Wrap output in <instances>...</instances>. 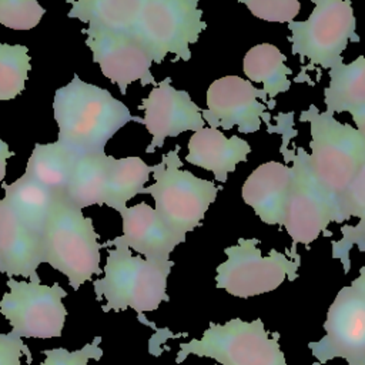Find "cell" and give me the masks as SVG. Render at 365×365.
Here are the masks:
<instances>
[{"instance_id": "6da1fadb", "label": "cell", "mask_w": 365, "mask_h": 365, "mask_svg": "<svg viewBox=\"0 0 365 365\" xmlns=\"http://www.w3.org/2000/svg\"><path fill=\"white\" fill-rule=\"evenodd\" d=\"M53 114L58 127L57 143L76 157L103 154L106 144L130 121L141 123V117L108 90L83 81L77 74L57 88Z\"/></svg>"}, {"instance_id": "7a4b0ae2", "label": "cell", "mask_w": 365, "mask_h": 365, "mask_svg": "<svg viewBox=\"0 0 365 365\" xmlns=\"http://www.w3.org/2000/svg\"><path fill=\"white\" fill-rule=\"evenodd\" d=\"M111 245L103 268V277L93 281L96 298L104 299V312H120L133 309L144 319L145 312L155 311L161 302L170 301L167 295V279L174 262L160 265L134 257L124 244L121 235L106 242Z\"/></svg>"}, {"instance_id": "3957f363", "label": "cell", "mask_w": 365, "mask_h": 365, "mask_svg": "<svg viewBox=\"0 0 365 365\" xmlns=\"http://www.w3.org/2000/svg\"><path fill=\"white\" fill-rule=\"evenodd\" d=\"M299 120L308 123L311 131V154L305 155L309 173L338 208V200L365 164V138L314 104L301 111Z\"/></svg>"}, {"instance_id": "277c9868", "label": "cell", "mask_w": 365, "mask_h": 365, "mask_svg": "<svg viewBox=\"0 0 365 365\" xmlns=\"http://www.w3.org/2000/svg\"><path fill=\"white\" fill-rule=\"evenodd\" d=\"M180 147L163 154L161 163L153 165L154 182L144 187L141 194L154 198V211L164 225L181 240L201 225L207 210L215 201L218 187L210 181L181 170Z\"/></svg>"}, {"instance_id": "5b68a950", "label": "cell", "mask_w": 365, "mask_h": 365, "mask_svg": "<svg viewBox=\"0 0 365 365\" xmlns=\"http://www.w3.org/2000/svg\"><path fill=\"white\" fill-rule=\"evenodd\" d=\"M188 355L214 359L217 365H288L279 334H269L259 318L210 322L200 338L180 344L175 362H184Z\"/></svg>"}, {"instance_id": "8992f818", "label": "cell", "mask_w": 365, "mask_h": 365, "mask_svg": "<svg viewBox=\"0 0 365 365\" xmlns=\"http://www.w3.org/2000/svg\"><path fill=\"white\" fill-rule=\"evenodd\" d=\"M98 238L93 220L60 198L43 235L44 262L63 274L77 291L93 275L103 274L100 251L106 244Z\"/></svg>"}, {"instance_id": "52a82bcc", "label": "cell", "mask_w": 365, "mask_h": 365, "mask_svg": "<svg viewBox=\"0 0 365 365\" xmlns=\"http://www.w3.org/2000/svg\"><path fill=\"white\" fill-rule=\"evenodd\" d=\"M207 29L202 10L195 0H141L133 37L147 50L153 63L167 54L188 61L190 44Z\"/></svg>"}, {"instance_id": "ba28073f", "label": "cell", "mask_w": 365, "mask_h": 365, "mask_svg": "<svg viewBox=\"0 0 365 365\" xmlns=\"http://www.w3.org/2000/svg\"><path fill=\"white\" fill-rule=\"evenodd\" d=\"M355 16L348 0H314V10L305 21H291L292 54L307 58L309 67L334 68L342 63L349 41H359Z\"/></svg>"}, {"instance_id": "9c48e42d", "label": "cell", "mask_w": 365, "mask_h": 365, "mask_svg": "<svg viewBox=\"0 0 365 365\" xmlns=\"http://www.w3.org/2000/svg\"><path fill=\"white\" fill-rule=\"evenodd\" d=\"M9 291L0 299V314L11 332L21 339L60 338L67 318L63 304L67 291L58 285H44L38 275L29 281L7 279Z\"/></svg>"}, {"instance_id": "30bf717a", "label": "cell", "mask_w": 365, "mask_h": 365, "mask_svg": "<svg viewBox=\"0 0 365 365\" xmlns=\"http://www.w3.org/2000/svg\"><path fill=\"white\" fill-rule=\"evenodd\" d=\"M257 238H238L224 250L227 259L217 267V288L238 298H250L277 289L285 278L298 277L301 258L294 259L272 248L262 257Z\"/></svg>"}, {"instance_id": "8fae6325", "label": "cell", "mask_w": 365, "mask_h": 365, "mask_svg": "<svg viewBox=\"0 0 365 365\" xmlns=\"http://www.w3.org/2000/svg\"><path fill=\"white\" fill-rule=\"evenodd\" d=\"M305 155L307 153L302 148H298L297 154H291L294 180L282 224L292 240L289 258L294 259L301 258L297 254L298 244L309 245L321 232L331 235L327 231L329 222H341L336 205L314 181Z\"/></svg>"}, {"instance_id": "7c38bea8", "label": "cell", "mask_w": 365, "mask_h": 365, "mask_svg": "<svg viewBox=\"0 0 365 365\" xmlns=\"http://www.w3.org/2000/svg\"><path fill=\"white\" fill-rule=\"evenodd\" d=\"M324 329L319 341L308 344L315 362L339 358L348 365H365V301L351 285L341 288L329 305Z\"/></svg>"}, {"instance_id": "4fadbf2b", "label": "cell", "mask_w": 365, "mask_h": 365, "mask_svg": "<svg viewBox=\"0 0 365 365\" xmlns=\"http://www.w3.org/2000/svg\"><path fill=\"white\" fill-rule=\"evenodd\" d=\"M267 100L265 93L250 80L224 76L208 87L207 108H202L201 115L210 128L238 127L240 133L250 134L261 128L262 117H267Z\"/></svg>"}, {"instance_id": "5bb4252c", "label": "cell", "mask_w": 365, "mask_h": 365, "mask_svg": "<svg viewBox=\"0 0 365 365\" xmlns=\"http://www.w3.org/2000/svg\"><path fill=\"white\" fill-rule=\"evenodd\" d=\"M81 31L87 36L86 46L91 50L93 61L121 94H125L127 87L134 81H140L141 86L158 84L151 73V56L133 36L90 27Z\"/></svg>"}, {"instance_id": "9a60e30c", "label": "cell", "mask_w": 365, "mask_h": 365, "mask_svg": "<svg viewBox=\"0 0 365 365\" xmlns=\"http://www.w3.org/2000/svg\"><path fill=\"white\" fill-rule=\"evenodd\" d=\"M140 108L144 111L141 124L151 134V143L147 153L161 148L165 138L177 137L184 131H198L204 128L200 108L185 90H177L171 84V78L161 80L150 94L143 98Z\"/></svg>"}, {"instance_id": "2e32d148", "label": "cell", "mask_w": 365, "mask_h": 365, "mask_svg": "<svg viewBox=\"0 0 365 365\" xmlns=\"http://www.w3.org/2000/svg\"><path fill=\"white\" fill-rule=\"evenodd\" d=\"M292 180V168L277 161H268L248 175L242 184L241 197L262 222L282 225Z\"/></svg>"}, {"instance_id": "e0dca14e", "label": "cell", "mask_w": 365, "mask_h": 365, "mask_svg": "<svg viewBox=\"0 0 365 365\" xmlns=\"http://www.w3.org/2000/svg\"><path fill=\"white\" fill-rule=\"evenodd\" d=\"M120 215L123 220L121 238L131 251L154 264L167 265L173 262L170 254L181 244V240L164 225L153 207L140 202L125 207L120 211Z\"/></svg>"}, {"instance_id": "ac0fdd59", "label": "cell", "mask_w": 365, "mask_h": 365, "mask_svg": "<svg viewBox=\"0 0 365 365\" xmlns=\"http://www.w3.org/2000/svg\"><path fill=\"white\" fill-rule=\"evenodd\" d=\"M44 262L43 240L31 232L14 212L0 201V272L13 277L34 278Z\"/></svg>"}, {"instance_id": "d6986e66", "label": "cell", "mask_w": 365, "mask_h": 365, "mask_svg": "<svg viewBox=\"0 0 365 365\" xmlns=\"http://www.w3.org/2000/svg\"><path fill=\"white\" fill-rule=\"evenodd\" d=\"M251 145L238 135L225 137L220 130L204 127L188 140V154L185 160L211 171L217 181L225 182L230 173L235 171L238 163L247 161Z\"/></svg>"}, {"instance_id": "ffe728a7", "label": "cell", "mask_w": 365, "mask_h": 365, "mask_svg": "<svg viewBox=\"0 0 365 365\" xmlns=\"http://www.w3.org/2000/svg\"><path fill=\"white\" fill-rule=\"evenodd\" d=\"M1 188L4 190L1 201L31 232L43 240L60 197L27 174L10 184L1 182Z\"/></svg>"}, {"instance_id": "44dd1931", "label": "cell", "mask_w": 365, "mask_h": 365, "mask_svg": "<svg viewBox=\"0 0 365 365\" xmlns=\"http://www.w3.org/2000/svg\"><path fill=\"white\" fill-rule=\"evenodd\" d=\"M68 17L90 29L133 36L141 0H80L71 1Z\"/></svg>"}, {"instance_id": "7402d4cb", "label": "cell", "mask_w": 365, "mask_h": 365, "mask_svg": "<svg viewBox=\"0 0 365 365\" xmlns=\"http://www.w3.org/2000/svg\"><path fill=\"white\" fill-rule=\"evenodd\" d=\"M108 155L91 154L77 157L61 200L78 210L104 205L107 192Z\"/></svg>"}, {"instance_id": "603a6c76", "label": "cell", "mask_w": 365, "mask_h": 365, "mask_svg": "<svg viewBox=\"0 0 365 365\" xmlns=\"http://www.w3.org/2000/svg\"><path fill=\"white\" fill-rule=\"evenodd\" d=\"M338 212L341 222L352 217L359 220L356 225L342 227V238L336 242H332V258H338L344 265V271L348 272L351 268V248L358 245L359 251L365 252V164L361 167L349 187L338 200Z\"/></svg>"}, {"instance_id": "cb8c5ba5", "label": "cell", "mask_w": 365, "mask_h": 365, "mask_svg": "<svg viewBox=\"0 0 365 365\" xmlns=\"http://www.w3.org/2000/svg\"><path fill=\"white\" fill-rule=\"evenodd\" d=\"M285 54L274 44L261 43L251 47L242 60V70L247 78L252 83H262V91L274 106V97L291 88L288 76L292 73L285 66Z\"/></svg>"}, {"instance_id": "d4e9b609", "label": "cell", "mask_w": 365, "mask_h": 365, "mask_svg": "<svg viewBox=\"0 0 365 365\" xmlns=\"http://www.w3.org/2000/svg\"><path fill=\"white\" fill-rule=\"evenodd\" d=\"M324 100L329 114L348 111L349 114L365 106V57L352 63L344 61L329 70V84L324 90Z\"/></svg>"}, {"instance_id": "484cf974", "label": "cell", "mask_w": 365, "mask_h": 365, "mask_svg": "<svg viewBox=\"0 0 365 365\" xmlns=\"http://www.w3.org/2000/svg\"><path fill=\"white\" fill-rule=\"evenodd\" d=\"M153 165L145 164L140 157L114 158L108 155L107 192L104 205L121 211L137 194H141L150 180Z\"/></svg>"}, {"instance_id": "4316f807", "label": "cell", "mask_w": 365, "mask_h": 365, "mask_svg": "<svg viewBox=\"0 0 365 365\" xmlns=\"http://www.w3.org/2000/svg\"><path fill=\"white\" fill-rule=\"evenodd\" d=\"M76 155L56 143H37L27 161L26 171L29 177L36 180L61 198V194L70 180Z\"/></svg>"}, {"instance_id": "83f0119b", "label": "cell", "mask_w": 365, "mask_h": 365, "mask_svg": "<svg viewBox=\"0 0 365 365\" xmlns=\"http://www.w3.org/2000/svg\"><path fill=\"white\" fill-rule=\"evenodd\" d=\"M29 48L21 44L0 43V101H7L24 91L29 78Z\"/></svg>"}, {"instance_id": "f1b7e54d", "label": "cell", "mask_w": 365, "mask_h": 365, "mask_svg": "<svg viewBox=\"0 0 365 365\" xmlns=\"http://www.w3.org/2000/svg\"><path fill=\"white\" fill-rule=\"evenodd\" d=\"M44 13L36 0H0V24L13 30L34 29Z\"/></svg>"}, {"instance_id": "f546056e", "label": "cell", "mask_w": 365, "mask_h": 365, "mask_svg": "<svg viewBox=\"0 0 365 365\" xmlns=\"http://www.w3.org/2000/svg\"><path fill=\"white\" fill-rule=\"evenodd\" d=\"M101 336H96L91 342H87L74 351L63 346L43 349L44 358L40 365H88L90 361H98L103 356L104 351L101 348Z\"/></svg>"}, {"instance_id": "4dcf8cb0", "label": "cell", "mask_w": 365, "mask_h": 365, "mask_svg": "<svg viewBox=\"0 0 365 365\" xmlns=\"http://www.w3.org/2000/svg\"><path fill=\"white\" fill-rule=\"evenodd\" d=\"M248 7L252 16L275 23H291L299 13L301 4L297 0H245L241 1Z\"/></svg>"}, {"instance_id": "1f68e13d", "label": "cell", "mask_w": 365, "mask_h": 365, "mask_svg": "<svg viewBox=\"0 0 365 365\" xmlns=\"http://www.w3.org/2000/svg\"><path fill=\"white\" fill-rule=\"evenodd\" d=\"M31 361L27 344L10 332H0V365H23V358Z\"/></svg>"}, {"instance_id": "d6a6232c", "label": "cell", "mask_w": 365, "mask_h": 365, "mask_svg": "<svg viewBox=\"0 0 365 365\" xmlns=\"http://www.w3.org/2000/svg\"><path fill=\"white\" fill-rule=\"evenodd\" d=\"M13 155H14V153L9 148V144L0 137V182H3V180L6 177L7 160Z\"/></svg>"}, {"instance_id": "836d02e7", "label": "cell", "mask_w": 365, "mask_h": 365, "mask_svg": "<svg viewBox=\"0 0 365 365\" xmlns=\"http://www.w3.org/2000/svg\"><path fill=\"white\" fill-rule=\"evenodd\" d=\"M352 120L356 125V130L361 133V135L365 138V106L351 113Z\"/></svg>"}, {"instance_id": "e575fe53", "label": "cell", "mask_w": 365, "mask_h": 365, "mask_svg": "<svg viewBox=\"0 0 365 365\" xmlns=\"http://www.w3.org/2000/svg\"><path fill=\"white\" fill-rule=\"evenodd\" d=\"M351 287L356 291V294L365 301V267L359 269V275L351 282Z\"/></svg>"}, {"instance_id": "d590c367", "label": "cell", "mask_w": 365, "mask_h": 365, "mask_svg": "<svg viewBox=\"0 0 365 365\" xmlns=\"http://www.w3.org/2000/svg\"><path fill=\"white\" fill-rule=\"evenodd\" d=\"M312 365H322V364H319V362H315V361H314V362H312ZM325 365H329V364H325Z\"/></svg>"}, {"instance_id": "8d00e7d4", "label": "cell", "mask_w": 365, "mask_h": 365, "mask_svg": "<svg viewBox=\"0 0 365 365\" xmlns=\"http://www.w3.org/2000/svg\"><path fill=\"white\" fill-rule=\"evenodd\" d=\"M215 365H217V364H215Z\"/></svg>"}]
</instances>
